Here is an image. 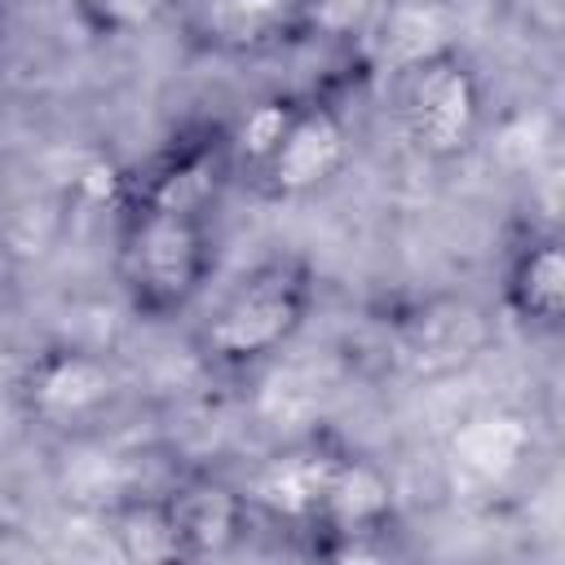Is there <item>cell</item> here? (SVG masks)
<instances>
[{
	"instance_id": "obj_8",
	"label": "cell",
	"mask_w": 565,
	"mask_h": 565,
	"mask_svg": "<svg viewBox=\"0 0 565 565\" xmlns=\"http://www.w3.org/2000/svg\"><path fill=\"white\" fill-rule=\"evenodd\" d=\"M163 508H168L181 561H207V556L234 552L256 521L247 490L216 472H181L163 481Z\"/></svg>"
},
{
	"instance_id": "obj_5",
	"label": "cell",
	"mask_w": 565,
	"mask_h": 565,
	"mask_svg": "<svg viewBox=\"0 0 565 565\" xmlns=\"http://www.w3.org/2000/svg\"><path fill=\"white\" fill-rule=\"evenodd\" d=\"M13 402L22 419L49 437H93L124 402V371L115 358L88 344H44L35 349L18 380Z\"/></svg>"
},
{
	"instance_id": "obj_9",
	"label": "cell",
	"mask_w": 565,
	"mask_h": 565,
	"mask_svg": "<svg viewBox=\"0 0 565 565\" xmlns=\"http://www.w3.org/2000/svg\"><path fill=\"white\" fill-rule=\"evenodd\" d=\"M503 309L534 335L565 327V247L552 230H530L503 265Z\"/></svg>"
},
{
	"instance_id": "obj_13",
	"label": "cell",
	"mask_w": 565,
	"mask_h": 565,
	"mask_svg": "<svg viewBox=\"0 0 565 565\" xmlns=\"http://www.w3.org/2000/svg\"><path fill=\"white\" fill-rule=\"evenodd\" d=\"M4 4H9V0H0V9H4Z\"/></svg>"
},
{
	"instance_id": "obj_10",
	"label": "cell",
	"mask_w": 565,
	"mask_h": 565,
	"mask_svg": "<svg viewBox=\"0 0 565 565\" xmlns=\"http://www.w3.org/2000/svg\"><path fill=\"white\" fill-rule=\"evenodd\" d=\"M486 313L468 300H428L397 327V358L415 375H446L486 349Z\"/></svg>"
},
{
	"instance_id": "obj_1",
	"label": "cell",
	"mask_w": 565,
	"mask_h": 565,
	"mask_svg": "<svg viewBox=\"0 0 565 565\" xmlns=\"http://www.w3.org/2000/svg\"><path fill=\"white\" fill-rule=\"evenodd\" d=\"M225 154L230 141L181 146L132 181L115 234V278L137 318L163 322L203 296L216 269L207 194L212 177L225 172Z\"/></svg>"
},
{
	"instance_id": "obj_2",
	"label": "cell",
	"mask_w": 565,
	"mask_h": 565,
	"mask_svg": "<svg viewBox=\"0 0 565 565\" xmlns=\"http://www.w3.org/2000/svg\"><path fill=\"white\" fill-rule=\"evenodd\" d=\"M230 154L260 199L291 203L327 190L349 168L353 128L331 97H269L230 137Z\"/></svg>"
},
{
	"instance_id": "obj_6",
	"label": "cell",
	"mask_w": 565,
	"mask_h": 565,
	"mask_svg": "<svg viewBox=\"0 0 565 565\" xmlns=\"http://www.w3.org/2000/svg\"><path fill=\"white\" fill-rule=\"evenodd\" d=\"M194 49L216 57H265L313 35L327 0H172Z\"/></svg>"
},
{
	"instance_id": "obj_3",
	"label": "cell",
	"mask_w": 565,
	"mask_h": 565,
	"mask_svg": "<svg viewBox=\"0 0 565 565\" xmlns=\"http://www.w3.org/2000/svg\"><path fill=\"white\" fill-rule=\"evenodd\" d=\"M318 278L296 252H274L243 269L194 327V353L212 371H256L296 344L313 313Z\"/></svg>"
},
{
	"instance_id": "obj_12",
	"label": "cell",
	"mask_w": 565,
	"mask_h": 565,
	"mask_svg": "<svg viewBox=\"0 0 565 565\" xmlns=\"http://www.w3.org/2000/svg\"><path fill=\"white\" fill-rule=\"evenodd\" d=\"M106 530L119 547V556L128 561H141V565H159V561H181L177 552V534H172V521H168V508H163V486L154 490H119L110 503H106Z\"/></svg>"
},
{
	"instance_id": "obj_4",
	"label": "cell",
	"mask_w": 565,
	"mask_h": 565,
	"mask_svg": "<svg viewBox=\"0 0 565 565\" xmlns=\"http://www.w3.org/2000/svg\"><path fill=\"white\" fill-rule=\"evenodd\" d=\"M388 102L402 137L428 163H463L486 132V84L472 57L450 44L388 75Z\"/></svg>"
},
{
	"instance_id": "obj_7",
	"label": "cell",
	"mask_w": 565,
	"mask_h": 565,
	"mask_svg": "<svg viewBox=\"0 0 565 565\" xmlns=\"http://www.w3.org/2000/svg\"><path fill=\"white\" fill-rule=\"evenodd\" d=\"M340 450L344 446L335 437L318 433V437H296V441L278 446L274 455H265L243 486L252 512L282 525L287 534L305 539L318 508H322V494H327V481L335 472Z\"/></svg>"
},
{
	"instance_id": "obj_11",
	"label": "cell",
	"mask_w": 565,
	"mask_h": 565,
	"mask_svg": "<svg viewBox=\"0 0 565 565\" xmlns=\"http://www.w3.org/2000/svg\"><path fill=\"white\" fill-rule=\"evenodd\" d=\"M450 44H459V13L450 9V0H388L384 4L380 26H375V49L388 75Z\"/></svg>"
}]
</instances>
